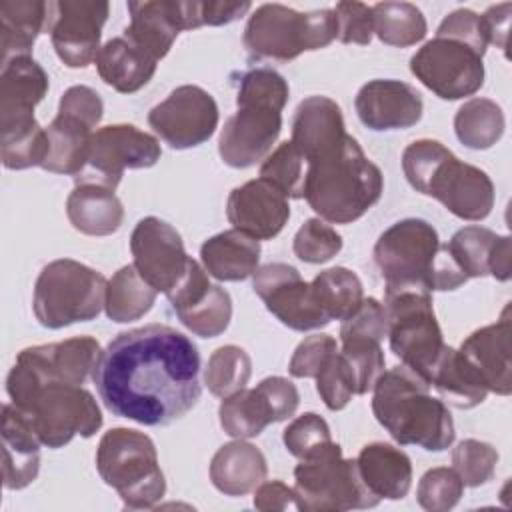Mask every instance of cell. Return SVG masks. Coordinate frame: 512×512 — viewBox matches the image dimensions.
<instances>
[{
    "instance_id": "obj_1",
    "label": "cell",
    "mask_w": 512,
    "mask_h": 512,
    "mask_svg": "<svg viewBox=\"0 0 512 512\" xmlns=\"http://www.w3.org/2000/svg\"><path fill=\"white\" fill-rule=\"evenodd\" d=\"M92 382L114 416L142 426H168L200 400V352L172 326L132 328L102 350Z\"/></svg>"
},
{
    "instance_id": "obj_2",
    "label": "cell",
    "mask_w": 512,
    "mask_h": 512,
    "mask_svg": "<svg viewBox=\"0 0 512 512\" xmlns=\"http://www.w3.org/2000/svg\"><path fill=\"white\" fill-rule=\"evenodd\" d=\"M6 392L42 446L62 448L74 436L90 438L102 428L100 406L86 388L46 378L20 358L8 372Z\"/></svg>"
},
{
    "instance_id": "obj_3",
    "label": "cell",
    "mask_w": 512,
    "mask_h": 512,
    "mask_svg": "<svg viewBox=\"0 0 512 512\" xmlns=\"http://www.w3.org/2000/svg\"><path fill=\"white\" fill-rule=\"evenodd\" d=\"M372 390V412L398 444H414L428 452L452 446L456 438L452 414L416 372L406 366L384 370Z\"/></svg>"
},
{
    "instance_id": "obj_4",
    "label": "cell",
    "mask_w": 512,
    "mask_h": 512,
    "mask_svg": "<svg viewBox=\"0 0 512 512\" xmlns=\"http://www.w3.org/2000/svg\"><path fill=\"white\" fill-rule=\"evenodd\" d=\"M374 262L386 290L444 292L468 280L440 242L436 228L422 218H404L386 228L374 244Z\"/></svg>"
},
{
    "instance_id": "obj_5",
    "label": "cell",
    "mask_w": 512,
    "mask_h": 512,
    "mask_svg": "<svg viewBox=\"0 0 512 512\" xmlns=\"http://www.w3.org/2000/svg\"><path fill=\"white\" fill-rule=\"evenodd\" d=\"M382 188L380 168L348 134L342 146L308 162L302 198L324 222L350 224L380 200Z\"/></svg>"
},
{
    "instance_id": "obj_6",
    "label": "cell",
    "mask_w": 512,
    "mask_h": 512,
    "mask_svg": "<svg viewBox=\"0 0 512 512\" xmlns=\"http://www.w3.org/2000/svg\"><path fill=\"white\" fill-rule=\"evenodd\" d=\"M408 184L444 204L454 216L480 222L494 208V184L478 166L460 162L452 150L432 138L414 140L402 152Z\"/></svg>"
},
{
    "instance_id": "obj_7",
    "label": "cell",
    "mask_w": 512,
    "mask_h": 512,
    "mask_svg": "<svg viewBox=\"0 0 512 512\" xmlns=\"http://www.w3.org/2000/svg\"><path fill=\"white\" fill-rule=\"evenodd\" d=\"M96 470L128 510L154 508L166 494L156 446L144 432L110 428L96 448Z\"/></svg>"
},
{
    "instance_id": "obj_8",
    "label": "cell",
    "mask_w": 512,
    "mask_h": 512,
    "mask_svg": "<svg viewBox=\"0 0 512 512\" xmlns=\"http://www.w3.org/2000/svg\"><path fill=\"white\" fill-rule=\"evenodd\" d=\"M338 34L332 8L298 12L290 6L260 4L244 28V48L256 60L290 62L302 52L326 48Z\"/></svg>"
},
{
    "instance_id": "obj_9",
    "label": "cell",
    "mask_w": 512,
    "mask_h": 512,
    "mask_svg": "<svg viewBox=\"0 0 512 512\" xmlns=\"http://www.w3.org/2000/svg\"><path fill=\"white\" fill-rule=\"evenodd\" d=\"M380 502L362 482L356 458H344L330 440L294 468V506L300 512H346L374 508Z\"/></svg>"
},
{
    "instance_id": "obj_10",
    "label": "cell",
    "mask_w": 512,
    "mask_h": 512,
    "mask_svg": "<svg viewBox=\"0 0 512 512\" xmlns=\"http://www.w3.org/2000/svg\"><path fill=\"white\" fill-rule=\"evenodd\" d=\"M106 286L108 280L98 270L78 260H52L40 270L34 284V316L50 330L90 322L104 308Z\"/></svg>"
},
{
    "instance_id": "obj_11",
    "label": "cell",
    "mask_w": 512,
    "mask_h": 512,
    "mask_svg": "<svg viewBox=\"0 0 512 512\" xmlns=\"http://www.w3.org/2000/svg\"><path fill=\"white\" fill-rule=\"evenodd\" d=\"M384 308L390 350L400 358L402 366L430 384L436 360L446 346L434 314L432 292L424 288L386 290Z\"/></svg>"
},
{
    "instance_id": "obj_12",
    "label": "cell",
    "mask_w": 512,
    "mask_h": 512,
    "mask_svg": "<svg viewBox=\"0 0 512 512\" xmlns=\"http://www.w3.org/2000/svg\"><path fill=\"white\" fill-rule=\"evenodd\" d=\"M160 156V142L152 134L134 124H110L92 132L86 164L74 182L116 190L126 168H150Z\"/></svg>"
},
{
    "instance_id": "obj_13",
    "label": "cell",
    "mask_w": 512,
    "mask_h": 512,
    "mask_svg": "<svg viewBox=\"0 0 512 512\" xmlns=\"http://www.w3.org/2000/svg\"><path fill=\"white\" fill-rule=\"evenodd\" d=\"M482 58L484 54L460 40L434 36L410 58V72L438 98L460 100L482 88Z\"/></svg>"
},
{
    "instance_id": "obj_14",
    "label": "cell",
    "mask_w": 512,
    "mask_h": 512,
    "mask_svg": "<svg viewBox=\"0 0 512 512\" xmlns=\"http://www.w3.org/2000/svg\"><path fill=\"white\" fill-rule=\"evenodd\" d=\"M148 124L170 148H194L218 128V104L204 88L184 84L148 112Z\"/></svg>"
},
{
    "instance_id": "obj_15",
    "label": "cell",
    "mask_w": 512,
    "mask_h": 512,
    "mask_svg": "<svg viewBox=\"0 0 512 512\" xmlns=\"http://www.w3.org/2000/svg\"><path fill=\"white\" fill-rule=\"evenodd\" d=\"M110 4L104 0H56L50 2L48 30L56 56L68 68L90 66L100 52L102 28Z\"/></svg>"
},
{
    "instance_id": "obj_16",
    "label": "cell",
    "mask_w": 512,
    "mask_h": 512,
    "mask_svg": "<svg viewBox=\"0 0 512 512\" xmlns=\"http://www.w3.org/2000/svg\"><path fill=\"white\" fill-rule=\"evenodd\" d=\"M254 292L284 326L306 332L330 324L320 308L310 282H306L298 268L286 262H270L254 272Z\"/></svg>"
},
{
    "instance_id": "obj_17",
    "label": "cell",
    "mask_w": 512,
    "mask_h": 512,
    "mask_svg": "<svg viewBox=\"0 0 512 512\" xmlns=\"http://www.w3.org/2000/svg\"><path fill=\"white\" fill-rule=\"evenodd\" d=\"M134 268L156 290L170 294L186 276L192 258L184 250L180 232L156 218L138 220L130 236Z\"/></svg>"
},
{
    "instance_id": "obj_18",
    "label": "cell",
    "mask_w": 512,
    "mask_h": 512,
    "mask_svg": "<svg viewBox=\"0 0 512 512\" xmlns=\"http://www.w3.org/2000/svg\"><path fill=\"white\" fill-rule=\"evenodd\" d=\"M282 130V110L258 102H236L218 138V154L230 168H250L264 160Z\"/></svg>"
},
{
    "instance_id": "obj_19",
    "label": "cell",
    "mask_w": 512,
    "mask_h": 512,
    "mask_svg": "<svg viewBox=\"0 0 512 512\" xmlns=\"http://www.w3.org/2000/svg\"><path fill=\"white\" fill-rule=\"evenodd\" d=\"M178 320L200 338L220 336L232 320L230 294L210 282L208 272L194 258L180 284L166 294Z\"/></svg>"
},
{
    "instance_id": "obj_20",
    "label": "cell",
    "mask_w": 512,
    "mask_h": 512,
    "mask_svg": "<svg viewBox=\"0 0 512 512\" xmlns=\"http://www.w3.org/2000/svg\"><path fill=\"white\" fill-rule=\"evenodd\" d=\"M130 24L124 36L154 60H162L182 30L200 28L198 0L128 2Z\"/></svg>"
},
{
    "instance_id": "obj_21",
    "label": "cell",
    "mask_w": 512,
    "mask_h": 512,
    "mask_svg": "<svg viewBox=\"0 0 512 512\" xmlns=\"http://www.w3.org/2000/svg\"><path fill=\"white\" fill-rule=\"evenodd\" d=\"M226 218L236 230L258 242L272 240L290 218L288 196L264 178L248 180L230 192Z\"/></svg>"
},
{
    "instance_id": "obj_22",
    "label": "cell",
    "mask_w": 512,
    "mask_h": 512,
    "mask_svg": "<svg viewBox=\"0 0 512 512\" xmlns=\"http://www.w3.org/2000/svg\"><path fill=\"white\" fill-rule=\"evenodd\" d=\"M360 122L374 130H404L420 122L424 102L420 92L402 80H370L366 82L354 100Z\"/></svg>"
},
{
    "instance_id": "obj_23",
    "label": "cell",
    "mask_w": 512,
    "mask_h": 512,
    "mask_svg": "<svg viewBox=\"0 0 512 512\" xmlns=\"http://www.w3.org/2000/svg\"><path fill=\"white\" fill-rule=\"evenodd\" d=\"M510 336L512 316L508 302L494 324L474 330L458 348L470 366L478 372L488 392L498 396H508L512 392Z\"/></svg>"
},
{
    "instance_id": "obj_24",
    "label": "cell",
    "mask_w": 512,
    "mask_h": 512,
    "mask_svg": "<svg viewBox=\"0 0 512 512\" xmlns=\"http://www.w3.org/2000/svg\"><path fill=\"white\" fill-rule=\"evenodd\" d=\"M100 356L102 348L96 338L74 336L62 342L28 346L20 350L16 358L24 360L46 378L82 386L86 378L92 376Z\"/></svg>"
},
{
    "instance_id": "obj_25",
    "label": "cell",
    "mask_w": 512,
    "mask_h": 512,
    "mask_svg": "<svg viewBox=\"0 0 512 512\" xmlns=\"http://www.w3.org/2000/svg\"><path fill=\"white\" fill-rule=\"evenodd\" d=\"M466 278L494 276L506 282L512 274L510 236H498L484 226H464L446 244Z\"/></svg>"
},
{
    "instance_id": "obj_26",
    "label": "cell",
    "mask_w": 512,
    "mask_h": 512,
    "mask_svg": "<svg viewBox=\"0 0 512 512\" xmlns=\"http://www.w3.org/2000/svg\"><path fill=\"white\" fill-rule=\"evenodd\" d=\"M348 132L340 106L328 96L304 98L292 120V142L304 154L306 162H312L346 140Z\"/></svg>"
},
{
    "instance_id": "obj_27",
    "label": "cell",
    "mask_w": 512,
    "mask_h": 512,
    "mask_svg": "<svg viewBox=\"0 0 512 512\" xmlns=\"http://www.w3.org/2000/svg\"><path fill=\"white\" fill-rule=\"evenodd\" d=\"M2 482L8 490H22L40 472V446L28 420L8 402L2 406Z\"/></svg>"
},
{
    "instance_id": "obj_28",
    "label": "cell",
    "mask_w": 512,
    "mask_h": 512,
    "mask_svg": "<svg viewBox=\"0 0 512 512\" xmlns=\"http://www.w3.org/2000/svg\"><path fill=\"white\" fill-rule=\"evenodd\" d=\"M356 466L364 486L386 500H402L412 486V462L408 454L386 442L362 446Z\"/></svg>"
},
{
    "instance_id": "obj_29",
    "label": "cell",
    "mask_w": 512,
    "mask_h": 512,
    "mask_svg": "<svg viewBox=\"0 0 512 512\" xmlns=\"http://www.w3.org/2000/svg\"><path fill=\"white\" fill-rule=\"evenodd\" d=\"M268 464L260 448L246 440H234L216 450L210 460V480L226 496L254 492L266 480Z\"/></svg>"
},
{
    "instance_id": "obj_30",
    "label": "cell",
    "mask_w": 512,
    "mask_h": 512,
    "mask_svg": "<svg viewBox=\"0 0 512 512\" xmlns=\"http://www.w3.org/2000/svg\"><path fill=\"white\" fill-rule=\"evenodd\" d=\"M260 242L236 228L210 236L200 246V260L208 276L222 282H240L260 268Z\"/></svg>"
},
{
    "instance_id": "obj_31",
    "label": "cell",
    "mask_w": 512,
    "mask_h": 512,
    "mask_svg": "<svg viewBox=\"0 0 512 512\" xmlns=\"http://www.w3.org/2000/svg\"><path fill=\"white\" fill-rule=\"evenodd\" d=\"M48 92V74L32 56L12 58L0 70V124L34 116Z\"/></svg>"
},
{
    "instance_id": "obj_32",
    "label": "cell",
    "mask_w": 512,
    "mask_h": 512,
    "mask_svg": "<svg viewBox=\"0 0 512 512\" xmlns=\"http://www.w3.org/2000/svg\"><path fill=\"white\" fill-rule=\"evenodd\" d=\"M100 78L120 94H132L144 88L158 66L148 52L138 48L124 34L110 38L96 56Z\"/></svg>"
},
{
    "instance_id": "obj_33",
    "label": "cell",
    "mask_w": 512,
    "mask_h": 512,
    "mask_svg": "<svg viewBox=\"0 0 512 512\" xmlns=\"http://www.w3.org/2000/svg\"><path fill=\"white\" fill-rule=\"evenodd\" d=\"M50 2L4 0L0 2V54L2 64L30 56L36 38L48 30Z\"/></svg>"
},
{
    "instance_id": "obj_34",
    "label": "cell",
    "mask_w": 512,
    "mask_h": 512,
    "mask_svg": "<svg viewBox=\"0 0 512 512\" xmlns=\"http://www.w3.org/2000/svg\"><path fill=\"white\" fill-rule=\"evenodd\" d=\"M70 224L86 236H110L124 220V206L114 190L96 184H76L66 198Z\"/></svg>"
},
{
    "instance_id": "obj_35",
    "label": "cell",
    "mask_w": 512,
    "mask_h": 512,
    "mask_svg": "<svg viewBox=\"0 0 512 512\" xmlns=\"http://www.w3.org/2000/svg\"><path fill=\"white\" fill-rule=\"evenodd\" d=\"M430 386L436 388L440 400L458 410H470L482 404L488 396L478 372L462 356L460 350L444 346L442 354L436 360V366L430 376Z\"/></svg>"
},
{
    "instance_id": "obj_36",
    "label": "cell",
    "mask_w": 512,
    "mask_h": 512,
    "mask_svg": "<svg viewBox=\"0 0 512 512\" xmlns=\"http://www.w3.org/2000/svg\"><path fill=\"white\" fill-rule=\"evenodd\" d=\"M46 138L48 152L40 168L74 178L86 164L92 128L76 118L56 114V118L46 126Z\"/></svg>"
},
{
    "instance_id": "obj_37",
    "label": "cell",
    "mask_w": 512,
    "mask_h": 512,
    "mask_svg": "<svg viewBox=\"0 0 512 512\" xmlns=\"http://www.w3.org/2000/svg\"><path fill=\"white\" fill-rule=\"evenodd\" d=\"M156 294L158 292L138 274L134 264H126L108 280L104 300L106 316L118 324L140 320L152 310Z\"/></svg>"
},
{
    "instance_id": "obj_38",
    "label": "cell",
    "mask_w": 512,
    "mask_h": 512,
    "mask_svg": "<svg viewBox=\"0 0 512 512\" xmlns=\"http://www.w3.org/2000/svg\"><path fill=\"white\" fill-rule=\"evenodd\" d=\"M504 128V112L490 98H470L454 116L456 138L472 150L492 148L502 138Z\"/></svg>"
},
{
    "instance_id": "obj_39",
    "label": "cell",
    "mask_w": 512,
    "mask_h": 512,
    "mask_svg": "<svg viewBox=\"0 0 512 512\" xmlns=\"http://www.w3.org/2000/svg\"><path fill=\"white\" fill-rule=\"evenodd\" d=\"M0 132V158L4 168L26 170L42 166L48 152V138L46 128H42L34 116L0 124Z\"/></svg>"
},
{
    "instance_id": "obj_40",
    "label": "cell",
    "mask_w": 512,
    "mask_h": 512,
    "mask_svg": "<svg viewBox=\"0 0 512 512\" xmlns=\"http://www.w3.org/2000/svg\"><path fill=\"white\" fill-rule=\"evenodd\" d=\"M374 34L388 46H414L428 32L422 10L412 2H378L372 6Z\"/></svg>"
},
{
    "instance_id": "obj_41",
    "label": "cell",
    "mask_w": 512,
    "mask_h": 512,
    "mask_svg": "<svg viewBox=\"0 0 512 512\" xmlns=\"http://www.w3.org/2000/svg\"><path fill=\"white\" fill-rule=\"evenodd\" d=\"M310 286L330 322L348 318L364 298L360 278L356 276V272L344 266H334L318 272Z\"/></svg>"
},
{
    "instance_id": "obj_42",
    "label": "cell",
    "mask_w": 512,
    "mask_h": 512,
    "mask_svg": "<svg viewBox=\"0 0 512 512\" xmlns=\"http://www.w3.org/2000/svg\"><path fill=\"white\" fill-rule=\"evenodd\" d=\"M218 418L222 430L236 440L256 438L268 424H272L268 406L256 388H242L240 392L222 398Z\"/></svg>"
},
{
    "instance_id": "obj_43",
    "label": "cell",
    "mask_w": 512,
    "mask_h": 512,
    "mask_svg": "<svg viewBox=\"0 0 512 512\" xmlns=\"http://www.w3.org/2000/svg\"><path fill=\"white\" fill-rule=\"evenodd\" d=\"M252 376V360L248 352L236 344L216 348L204 368V384L218 398L232 396L246 388Z\"/></svg>"
},
{
    "instance_id": "obj_44",
    "label": "cell",
    "mask_w": 512,
    "mask_h": 512,
    "mask_svg": "<svg viewBox=\"0 0 512 512\" xmlns=\"http://www.w3.org/2000/svg\"><path fill=\"white\" fill-rule=\"evenodd\" d=\"M340 342V356L348 370L352 390L356 396H362L374 388L378 376L384 372L386 358L380 346L382 342L368 338H344Z\"/></svg>"
},
{
    "instance_id": "obj_45",
    "label": "cell",
    "mask_w": 512,
    "mask_h": 512,
    "mask_svg": "<svg viewBox=\"0 0 512 512\" xmlns=\"http://www.w3.org/2000/svg\"><path fill=\"white\" fill-rule=\"evenodd\" d=\"M306 168L308 162L304 154L294 146L292 140H286L264 158L260 166V178L272 182L288 198H302Z\"/></svg>"
},
{
    "instance_id": "obj_46",
    "label": "cell",
    "mask_w": 512,
    "mask_h": 512,
    "mask_svg": "<svg viewBox=\"0 0 512 512\" xmlns=\"http://www.w3.org/2000/svg\"><path fill=\"white\" fill-rule=\"evenodd\" d=\"M498 450L482 440L466 438L452 450V466L464 486L478 488L494 478L498 464Z\"/></svg>"
},
{
    "instance_id": "obj_47",
    "label": "cell",
    "mask_w": 512,
    "mask_h": 512,
    "mask_svg": "<svg viewBox=\"0 0 512 512\" xmlns=\"http://www.w3.org/2000/svg\"><path fill=\"white\" fill-rule=\"evenodd\" d=\"M288 96V80L268 66H258L240 74L236 102H258L284 110Z\"/></svg>"
},
{
    "instance_id": "obj_48",
    "label": "cell",
    "mask_w": 512,
    "mask_h": 512,
    "mask_svg": "<svg viewBox=\"0 0 512 512\" xmlns=\"http://www.w3.org/2000/svg\"><path fill=\"white\" fill-rule=\"evenodd\" d=\"M296 258L308 264H324L342 250V236L322 218H308L292 240Z\"/></svg>"
},
{
    "instance_id": "obj_49",
    "label": "cell",
    "mask_w": 512,
    "mask_h": 512,
    "mask_svg": "<svg viewBox=\"0 0 512 512\" xmlns=\"http://www.w3.org/2000/svg\"><path fill=\"white\" fill-rule=\"evenodd\" d=\"M462 492L464 484L458 472L448 466H438L424 472L416 488V498L428 512H448L460 502Z\"/></svg>"
},
{
    "instance_id": "obj_50",
    "label": "cell",
    "mask_w": 512,
    "mask_h": 512,
    "mask_svg": "<svg viewBox=\"0 0 512 512\" xmlns=\"http://www.w3.org/2000/svg\"><path fill=\"white\" fill-rule=\"evenodd\" d=\"M332 440L328 422L316 412H304L302 416L294 418L282 434V442L286 450L296 456L298 460L308 456L310 452L318 450L320 446Z\"/></svg>"
},
{
    "instance_id": "obj_51",
    "label": "cell",
    "mask_w": 512,
    "mask_h": 512,
    "mask_svg": "<svg viewBox=\"0 0 512 512\" xmlns=\"http://www.w3.org/2000/svg\"><path fill=\"white\" fill-rule=\"evenodd\" d=\"M388 334V316L386 308L376 298H362L360 306L342 320L340 340L344 338H368L382 342Z\"/></svg>"
},
{
    "instance_id": "obj_52",
    "label": "cell",
    "mask_w": 512,
    "mask_h": 512,
    "mask_svg": "<svg viewBox=\"0 0 512 512\" xmlns=\"http://www.w3.org/2000/svg\"><path fill=\"white\" fill-rule=\"evenodd\" d=\"M338 34L336 38L342 44H370L374 36V16L372 6L356 0H342L334 8Z\"/></svg>"
},
{
    "instance_id": "obj_53",
    "label": "cell",
    "mask_w": 512,
    "mask_h": 512,
    "mask_svg": "<svg viewBox=\"0 0 512 512\" xmlns=\"http://www.w3.org/2000/svg\"><path fill=\"white\" fill-rule=\"evenodd\" d=\"M316 390L328 410H342L354 396L352 382L340 352H334L316 374Z\"/></svg>"
},
{
    "instance_id": "obj_54",
    "label": "cell",
    "mask_w": 512,
    "mask_h": 512,
    "mask_svg": "<svg viewBox=\"0 0 512 512\" xmlns=\"http://www.w3.org/2000/svg\"><path fill=\"white\" fill-rule=\"evenodd\" d=\"M334 352H338V344L336 338H332L330 334L306 336L296 346L288 364V372L294 378H316L320 368Z\"/></svg>"
},
{
    "instance_id": "obj_55",
    "label": "cell",
    "mask_w": 512,
    "mask_h": 512,
    "mask_svg": "<svg viewBox=\"0 0 512 512\" xmlns=\"http://www.w3.org/2000/svg\"><path fill=\"white\" fill-rule=\"evenodd\" d=\"M58 114L76 118L90 128H96L104 116V102L100 94L84 84L70 86L64 90L58 102Z\"/></svg>"
},
{
    "instance_id": "obj_56",
    "label": "cell",
    "mask_w": 512,
    "mask_h": 512,
    "mask_svg": "<svg viewBox=\"0 0 512 512\" xmlns=\"http://www.w3.org/2000/svg\"><path fill=\"white\" fill-rule=\"evenodd\" d=\"M256 390L268 406L272 424L284 422L290 416H294V412L300 404V394H298L296 384L284 376H268L258 382Z\"/></svg>"
},
{
    "instance_id": "obj_57",
    "label": "cell",
    "mask_w": 512,
    "mask_h": 512,
    "mask_svg": "<svg viewBox=\"0 0 512 512\" xmlns=\"http://www.w3.org/2000/svg\"><path fill=\"white\" fill-rule=\"evenodd\" d=\"M436 36L460 40V42L472 46L474 50H478L480 54H484L486 46H488L480 14H476L474 10H468V8H458V10L450 12L440 22Z\"/></svg>"
},
{
    "instance_id": "obj_58",
    "label": "cell",
    "mask_w": 512,
    "mask_h": 512,
    "mask_svg": "<svg viewBox=\"0 0 512 512\" xmlns=\"http://www.w3.org/2000/svg\"><path fill=\"white\" fill-rule=\"evenodd\" d=\"M510 12L512 4H494L484 14H480L484 36L488 44H494L496 48L504 50L508 48V28H510Z\"/></svg>"
},
{
    "instance_id": "obj_59",
    "label": "cell",
    "mask_w": 512,
    "mask_h": 512,
    "mask_svg": "<svg viewBox=\"0 0 512 512\" xmlns=\"http://www.w3.org/2000/svg\"><path fill=\"white\" fill-rule=\"evenodd\" d=\"M252 8L250 2H224V0H208L198 2L200 26H222L242 18Z\"/></svg>"
},
{
    "instance_id": "obj_60",
    "label": "cell",
    "mask_w": 512,
    "mask_h": 512,
    "mask_svg": "<svg viewBox=\"0 0 512 512\" xmlns=\"http://www.w3.org/2000/svg\"><path fill=\"white\" fill-rule=\"evenodd\" d=\"M252 502L254 508L260 512L286 510L290 504H294V488H290L282 480H268L258 484Z\"/></svg>"
}]
</instances>
